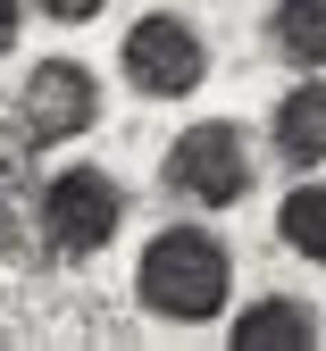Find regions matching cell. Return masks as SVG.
Wrapping results in <instances>:
<instances>
[{
    "mask_svg": "<svg viewBox=\"0 0 326 351\" xmlns=\"http://www.w3.org/2000/svg\"><path fill=\"white\" fill-rule=\"evenodd\" d=\"M117 226H126V184L109 167L51 176V193H42V243L59 259H92L101 243H117Z\"/></svg>",
    "mask_w": 326,
    "mask_h": 351,
    "instance_id": "obj_2",
    "label": "cell"
},
{
    "mask_svg": "<svg viewBox=\"0 0 326 351\" xmlns=\"http://www.w3.org/2000/svg\"><path fill=\"white\" fill-rule=\"evenodd\" d=\"M310 343H318V318L293 293H268L235 318V351H310Z\"/></svg>",
    "mask_w": 326,
    "mask_h": 351,
    "instance_id": "obj_6",
    "label": "cell"
},
{
    "mask_svg": "<svg viewBox=\"0 0 326 351\" xmlns=\"http://www.w3.org/2000/svg\"><path fill=\"white\" fill-rule=\"evenodd\" d=\"M226 285H235V268H226V243L209 226H159L143 268H134V293H143V310L159 326H201L226 310Z\"/></svg>",
    "mask_w": 326,
    "mask_h": 351,
    "instance_id": "obj_1",
    "label": "cell"
},
{
    "mask_svg": "<svg viewBox=\"0 0 326 351\" xmlns=\"http://www.w3.org/2000/svg\"><path fill=\"white\" fill-rule=\"evenodd\" d=\"M276 234H285V251H293V259L326 268V184L285 193V209H276Z\"/></svg>",
    "mask_w": 326,
    "mask_h": 351,
    "instance_id": "obj_9",
    "label": "cell"
},
{
    "mask_svg": "<svg viewBox=\"0 0 326 351\" xmlns=\"http://www.w3.org/2000/svg\"><path fill=\"white\" fill-rule=\"evenodd\" d=\"M34 9H42V17H59V25H84V17H101L109 0H34Z\"/></svg>",
    "mask_w": 326,
    "mask_h": 351,
    "instance_id": "obj_10",
    "label": "cell"
},
{
    "mask_svg": "<svg viewBox=\"0 0 326 351\" xmlns=\"http://www.w3.org/2000/svg\"><path fill=\"white\" fill-rule=\"evenodd\" d=\"M268 42H276L293 67H326V0H276Z\"/></svg>",
    "mask_w": 326,
    "mask_h": 351,
    "instance_id": "obj_8",
    "label": "cell"
},
{
    "mask_svg": "<svg viewBox=\"0 0 326 351\" xmlns=\"http://www.w3.org/2000/svg\"><path fill=\"white\" fill-rule=\"evenodd\" d=\"M201 75H209V42L184 25V17H134L126 34V84L134 93H151V101H184V93H201Z\"/></svg>",
    "mask_w": 326,
    "mask_h": 351,
    "instance_id": "obj_3",
    "label": "cell"
},
{
    "mask_svg": "<svg viewBox=\"0 0 326 351\" xmlns=\"http://www.w3.org/2000/svg\"><path fill=\"white\" fill-rule=\"evenodd\" d=\"M0 251H9V201H0Z\"/></svg>",
    "mask_w": 326,
    "mask_h": 351,
    "instance_id": "obj_12",
    "label": "cell"
},
{
    "mask_svg": "<svg viewBox=\"0 0 326 351\" xmlns=\"http://www.w3.org/2000/svg\"><path fill=\"white\" fill-rule=\"evenodd\" d=\"M276 151H285L293 167H318L326 159V84H293L285 101H276Z\"/></svg>",
    "mask_w": 326,
    "mask_h": 351,
    "instance_id": "obj_7",
    "label": "cell"
},
{
    "mask_svg": "<svg viewBox=\"0 0 326 351\" xmlns=\"http://www.w3.org/2000/svg\"><path fill=\"white\" fill-rule=\"evenodd\" d=\"M167 184L184 201H201V209L243 201L251 193V143H243V125H184V134L167 143Z\"/></svg>",
    "mask_w": 326,
    "mask_h": 351,
    "instance_id": "obj_4",
    "label": "cell"
},
{
    "mask_svg": "<svg viewBox=\"0 0 326 351\" xmlns=\"http://www.w3.org/2000/svg\"><path fill=\"white\" fill-rule=\"evenodd\" d=\"M17 109H25V134H34V143H75L84 125L101 117V75H92L84 59H42V67L25 75Z\"/></svg>",
    "mask_w": 326,
    "mask_h": 351,
    "instance_id": "obj_5",
    "label": "cell"
},
{
    "mask_svg": "<svg viewBox=\"0 0 326 351\" xmlns=\"http://www.w3.org/2000/svg\"><path fill=\"white\" fill-rule=\"evenodd\" d=\"M17 42V0H0V51Z\"/></svg>",
    "mask_w": 326,
    "mask_h": 351,
    "instance_id": "obj_11",
    "label": "cell"
}]
</instances>
